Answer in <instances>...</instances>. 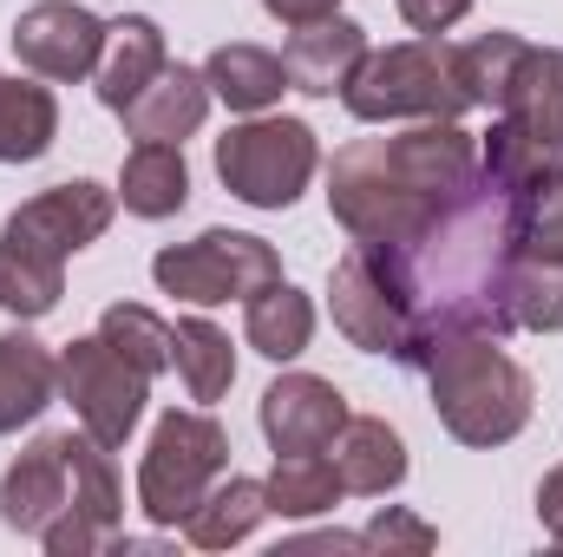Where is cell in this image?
I'll return each instance as SVG.
<instances>
[{
    "label": "cell",
    "mask_w": 563,
    "mask_h": 557,
    "mask_svg": "<svg viewBox=\"0 0 563 557\" xmlns=\"http://www.w3.org/2000/svg\"><path fill=\"white\" fill-rule=\"evenodd\" d=\"M243 335L256 354L269 361H295L308 341H314V302L288 282H269L263 295H250V315H243Z\"/></svg>",
    "instance_id": "d4e9b609"
},
{
    "label": "cell",
    "mask_w": 563,
    "mask_h": 557,
    "mask_svg": "<svg viewBox=\"0 0 563 557\" xmlns=\"http://www.w3.org/2000/svg\"><path fill=\"white\" fill-rule=\"evenodd\" d=\"M367 53H374V46H367V26L347 20V13H328V20H314V26H295V40L282 46V66H288V86H295V92L334 99V92H347V79L361 73Z\"/></svg>",
    "instance_id": "5bb4252c"
},
{
    "label": "cell",
    "mask_w": 563,
    "mask_h": 557,
    "mask_svg": "<svg viewBox=\"0 0 563 557\" xmlns=\"http://www.w3.org/2000/svg\"><path fill=\"white\" fill-rule=\"evenodd\" d=\"M164 66H170L164 26L144 20V13H119V20H106V53H99V66H92V92H99V106L125 112Z\"/></svg>",
    "instance_id": "9a60e30c"
},
{
    "label": "cell",
    "mask_w": 563,
    "mask_h": 557,
    "mask_svg": "<svg viewBox=\"0 0 563 557\" xmlns=\"http://www.w3.org/2000/svg\"><path fill=\"white\" fill-rule=\"evenodd\" d=\"M334 472L347 492L361 499H380L407 479V439L374 414H347V426L334 433Z\"/></svg>",
    "instance_id": "ac0fdd59"
},
{
    "label": "cell",
    "mask_w": 563,
    "mask_h": 557,
    "mask_svg": "<svg viewBox=\"0 0 563 557\" xmlns=\"http://www.w3.org/2000/svg\"><path fill=\"white\" fill-rule=\"evenodd\" d=\"M478 190V139L459 132V119H420L394 139H354L328 164V210L367 250H413Z\"/></svg>",
    "instance_id": "6da1fadb"
},
{
    "label": "cell",
    "mask_w": 563,
    "mask_h": 557,
    "mask_svg": "<svg viewBox=\"0 0 563 557\" xmlns=\"http://www.w3.org/2000/svg\"><path fill=\"white\" fill-rule=\"evenodd\" d=\"M177 374H184V387H190V401H223L230 394V381H236V354H230V335L217 328V321H203V315H184L177 321Z\"/></svg>",
    "instance_id": "4316f807"
},
{
    "label": "cell",
    "mask_w": 563,
    "mask_h": 557,
    "mask_svg": "<svg viewBox=\"0 0 563 557\" xmlns=\"http://www.w3.org/2000/svg\"><path fill=\"white\" fill-rule=\"evenodd\" d=\"M321 151H314V132L301 119H243L217 139V177L230 197H243L250 210H288L308 177H314Z\"/></svg>",
    "instance_id": "ba28073f"
},
{
    "label": "cell",
    "mask_w": 563,
    "mask_h": 557,
    "mask_svg": "<svg viewBox=\"0 0 563 557\" xmlns=\"http://www.w3.org/2000/svg\"><path fill=\"white\" fill-rule=\"evenodd\" d=\"M151 276L164 295H177V302H197V308H210V302H230V295H263L269 282H282V256L276 243H263V237H243V230H203L197 243H170V250H157L151 256Z\"/></svg>",
    "instance_id": "9c48e42d"
},
{
    "label": "cell",
    "mask_w": 563,
    "mask_h": 557,
    "mask_svg": "<svg viewBox=\"0 0 563 557\" xmlns=\"http://www.w3.org/2000/svg\"><path fill=\"white\" fill-rule=\"evenodd\" d=\"M269 13H276L282 26H314V20H328L334 13V0H263Z\"/></svg>",
    "instance_id": "d6a6232c"
},
{
    "label": "cell",
    "mask_w": 563,
    "mask_h": 557,
    "mask_svg": "<svg viewBox=\"0 0 563 557\" xmlns=\"http://www.w3.org/2000/svg\"><path fill=\"white\" fill-rule=\"evenodd\" d=\"M203 79H210V99H223L230 112H269L282 92H288V66H282V53L250 46V40L217 46L210 66H203Z\"/></svg>",
    "instance_id": "ffe728a7"
},
{
    "label": "cell",
    "mask_w": 563,
    "mask_h": 557,
    "mask_svg": "<svg viewBox=\"0 0 563 557\" xmlns=\"http://www.w3.org/2000/svg\"><path fill=\"white\" fill-rule=\"evenodd\" d=\"M328 308H334V328L361 348V354H387V361H407L420 368L426 335H420V308H413V288L400 276V263L387 250H367L354 243L334 276H328Z\"/></svg>",
    "instance_id": "8992f818"
},
{
    "label": "cell",
    "mask_w": 563,
    "mask_h": 557,
    "mask_svg": "<svg viewBox=\"0 0 563 557\" xmlns=\"http://www.w3.org/2000/svg\"><path fill=\"white\" fill-rule=\"evenodd\" d=\"M13 53H20V66H26L33 79L73 86V79H86V73L99 66V53H106V20H99L92 7H79V0H40V7H26V13L13 20Z\"/></svg>",
    "instance_id": "8fae6325"
},
{
    "label": "cell",
    "mask_w": 563,
    "mask_h": 557,
    "mask_svg": "<svg viewBox=\"0 0 563 557\" xmlns=\"http://www.w3.org/2000/svg\"><path fill=\"white\" fill-rule=\"evenodd\" d=\"M498 308L511 328H563V256H505L498 270Z\"/></svg>",
    "instance_id": "7402d4cb"
},
{
    "label": "cell",
    "mask_w": 563,
    "mask_h": 557,
    "mask_svg": "<svg viewBox=\"0 0 563 557\" xmlns=\"http://www.w3.org/2000/svg\"><path fill=\"white\" fill-rule=\"evenodd\" d=\"M538 525L563 545V466H551V472H544V485H538Z\"/></svg>",
    "instance_id": "1f68e13d"
},
{
    "label": "cell",
    "mask_w": 563,
    "mask_h": 557,
    "mask_svg": "<svg viewBox=\"0 0 563 557\" xmlns=\"http://www.w3.org/2000/svg\"><path fill=\"white\" fill-rule=\"evenodd\" d=\"M59 394L73 401L79 426L99 439V446H125L132 426L144 419V394H151V374L132 368L106 335H79L59 348Z\"/></svg>",
    "instance_id": "30bf717a"
},
{
    "label": "cell",
    "mask_w": 563,
    "mask_h": 557,
    "mask_svg": "<svg viewBox=\"0 0 563 557\" xmlns=\"http://www.w3.org/2000/svg\"><path fill=\"white\" fill-rule=\"evenodd\" d=\"M66 512H73V433H40L0 479V525L40 538Z\"/></svg>",
    "instance_id": "7c38bea8"
},
{
    "label": "cell",
    "mask_w": 563,
    "mask_h": 557,
    "mask_svg": "<svg viewBox=\"0 0 563 557\" xmlns=\"http://www.w3.org/2000/svg\"><path fill=\"white\" fill-rule=\"evenodd\" d=\"M420 368H426V387H432V414L459 446H505V439H518L531 426L538 387L498 348L492 328H445V335H432Z\"/></svg>",
    "instance_id": "3957f363"
},
{
    "label": "cell",
    "mask_w": 563,
    "mask_h": 557,
    "mask_svg": "<svg viewBox=\"0 0 563 557\" xmlns=\"http://www.w3.org/2000/svg\"><path fill=\"white\" fill-rule=\"evenodd\" d=\"M478 171L505 197L531 177L563 171V46H525L498 99V125L478 144Z\"/></svg>",
    "instance_id": "277c9868"
},
{
    "label": "cell",
    "mask_w": 563,
    "mask_h": 557,
    "mask_svg": "<svg viewBox=\"0 0 563 557\" xmlns=\"http://www.w3.org/2000/svg\"><path fill=\"white\" fill-rule=\"evenodd\" d=\"M59 139V99L33 79H0V164H33Z\"/></svg>",
    "instance_id": "603a6c76"
},
{
    "label": "cell",
    "mask_w": 563,
    "mask_h": 557,
    "mask_svg": "<svg viewBox=\"0 0 563 557\" xmlns=\"http://www.w3.org/2000/svg\"><path fill=\"white\" fill-rule=\"evenodd\" d=\"M59 394V354L46 341H33L26 328L0 335V433H20L53 407Z\"/></svg>",
    "instance_id": "e0dca14e"
},
{
    "label": "cell",
    "mask_w": 563,
    "mask_h": 557,
    "mask_svg": "<svg viewBox=\"0 0 563 557\" xmlns=\"http://www.w3.org/2000/svg\"><path fill=\"white\" fill-rule=\"evenodd\" d=\"M210 112V79L197 66H164L139 99L125 106V132L132 144H184Z\"/></svg>",
    "instance_id": "2e32d148"
},
{
    "label": "cell",
    "mask_w": 563,
    "mask_h": 557,
    "mask_svg": "<svg viewBox=\"0 0 563 557\" xmlns=\"http://www.w3.org/2000/svg\"><path fill=\"white\" fill-rule=\"evenodd\" d=\"M341 99H347V112L361 125H387V119H459V112H472V92L459 79V46L439 40V33L400 40L387 53H367Z\"/></svg>",
    "instance_id": "5b68a950"
},
{
    "label": "cell",
    "mask_w": 563,
    "mask_h": 557,
    "mask_svg": "<svg viewBox=\"0 0 563 557\" xmlns=\"http://www.w3.org/2000/svg\"><path fill=\"white\" fill-rule=\"evenodd\" d=\"M99 335H106L132 368H144L151 381H157L164 368H177V328H170L164 315H151L144 302H112V308L99 315Z\"/></svg>",
    "instance_id": "83f0119b"
},
{
    "label": "cell",
    "mask_w": 563,
    "mask_h": 557,
    "mask_svg": "<svg viewBox=\"0 0 563 557\" xmlns=\"http://www.w3.org/2000/svg\"><path fill=\"white\" fill-rule=\"evenodd\" d=\"M112 217H119V190H106L92 177H73V184L26 197L0 223V308L20 321L53 315L66 295V256L99 243L112 230Z\"/></svg>",
    "instance_id": "7a4b0ae2"
},
{
    "label": "cell",
    "mask_w": 563,
    "mask_h": 557,
    "mask_svg": "<svg viewBox=\"0 0 563 557\" xmlns=\"http://www.w3.org/2000/svg\"><path fill=\"white\" fill-rule=\"evenodd\" d=\"M472 13V0H400V20L420 26V33H445Z\"/></svg>",
    "instance_id": "4dcf8cb0"
},
{
    "label": "cell",
    "mask_w": 563,
    "mask_h": 557,
    "mask_svg": "<svg viewBox=\"0 0 563 557\" xmlns=\"http://www.w3.org/2000/svg\"><path fill=\"white\" fill-rule=\"evenodd\" d=\"M505 250L511 256H563V171L531 177L505 197Z\"/></svg>",
    "instance_id": "cb8c5ba5"
},
{
    "label": "cell",
    "mask_w": 563,
    "mask_h": 557,
    "mask_svg": "<svg viewBox=\"0 0 563 557\" xmlns=\"http://www.w3.org/2000/svg\"><path fill=\"white\" fill-rule=\"evenodd\" d=\"M230 472V433L203 407H170L157 419L151 446H144V466H139V512L151 525H184L203 492Z\"/></svg>",
    "instance_id": "52a82bcc"
},
{
    "label": "cell",
    "mask_w": 563,
    "mask_h": 557,
    "mask_svg": "<svg viewBox=\"0 0 563 557\" xmlns=\"http://www.w3.org/2000/svg\"><path fill=\"white\" fill-rule=\"evenodd\" d=\"M263 485H269V512L276 518H321L347 492L334 459H321V452H276V472Z\"/></svg>",
    "instance_id": "484cf974"
},
{
    "label": "cell",
    "mask_w": 563,
    "mask_h": 557,
    "mask_svg": "<svg viewBox=\"0 0 563 557\" xmlns=\"http://www.w3.org/2000/svg\"><path fill=\"white\" fill-rule=\"evenodd\" d=\"M119 204L132 217H177L190 204V164H184V144H132L125 151V171H119Z\"/></svg>",
    "instance_id": "44dd1931"
},
{
    "label": "cell",
    "mask_w": 563,
    "mask_h": 557,
    "mask_svg": "<svg viewBox=\"0 0 563 557\" xmlns=\"http://www.w3.org/2000/svg\"><path fill=\"white\" fill-rule=\"evenodd\" d=\"M367 538V551H432L439 545V532L413 518V512H400V505H387V512H374V525L361 532Z\"/></svg>",
    "instance_id": "f546056e"
},
{
    "label": "cell",
    "mask_w": 563,
    "mask_h": 557,
    "mask_svg": "<svg viewBox=\"0 0 563 557\" xmlns=\"http://www.w3.org/2000/svg\"><path fill=\"white\" fill-rule=\"evenodd\" d=\"M347 426V401L321 374H282L263 394V433L276 452H321Z\"/></svg>",
    "instance_id": "4fadbf2b"
},
{
    "label": "cell",
    "mask_w": 563,
    "mask_h": 557,
    "mask_svg": "<svg viewBox=\"0 0 563 557\" xmlns=\"http://www.w3.org/2000/svg\"><path fill=\"white\" fill-rule=\"evenodd\" d=\"M263 518H269V485L230 472V479H217V485L203 492V505L184 518V538H190L197 551H230V545H243Z\"/></svg>",
    "instance_id": "d6986e66"
},
{
    "label": "cell",
    "mask_w": 563,
    "mask_h": 557,
    "mask_svg": "<svg viewBox=\"0 0 563 557\" xmlns=\"http://www.w3.org/2000/svg\"><path fill=\"white\" fill-rule=\"evenodd\" d=\"M525 46H531V40H518V33H478V40L459 46V79H465L472 106H498V99H505V86H511Z\"/></svg>",
    "instance_id": "f1b7e54d"
}]
</instances>
